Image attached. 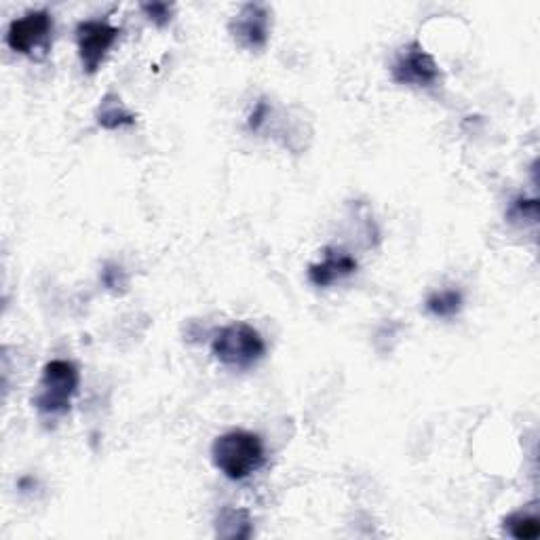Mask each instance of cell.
I'll return each mask as SVG.
<instances>
[{
	"label": "cell",
	"mask_w": 540,
	"mask_h": 540,
	"mask_svg": "<svg viewBox=\"0 0 540 540\" xmlns=\"http://www.w3.org/2000/svg\"><path fill=\"white\" fill-rule=\"evenodd\" d=\"M211 460L226 479L243 481L264 467V441L252 431H228L216 437L211 446Z\"/></svg>",
	"instance_id": "6da1fadb"
},
{
	"label": "cell",
	"mask_w": 540,
	"mask_h": 540,
	"mask_svg": "<svg viewBox=\"0 0 540 540\" xmlns=\"http://www.w3.org/2000/svg\"><path fill=\"white\" fill-rule=\"evenodd\" d=\"M81 372L68 359H51L45 363L41 380H38L32 405L38 414L60 418L72 408V399L79 393Z\"/></svg>",
	"instance_id": "7a4b0ae2"
},
{
	"label": "cell",
	"mask_w": 540,
	"mask_h": 540,
	"mask_svg": "<svg viewBox=\"0 0 540 540\" xmlns=\"http://www.w3.org/2000/svg\"><path fill=\"white\" fill-rule=\"evenodd\" d=\"M211 353L233 370H249L266 355V342L254 325L237 321L230 323L211 340Z\"/></svg>",
	"instance_id": "3957f363"
},
{
	"label": "cell",
	"mask_w": 540,
	"mask_h": 540,
	"mask_svg": "<svg viewBox=\"0 0 540 540\" xmlns=\"http://www.w3.org/2000/svg\"><path fill=\"white\" fill-rule=\"evenodd\" d=\"M76 49H79V60L85 74H95L121 38V28L112 26L106 19H85L74 30Z\"/></svg>",
	"instance_id": "277c9868"
},
{
	"label": "cell",
	"mask_w": 540,
	"mask_h": 540,
	"mask_svg": "<svg viewBox=\"0 0 540 540\" xmlns=\"http://www.w3.org/2000/svg\"><path fill=\"white\" fill-rule=\"evenodd\" d=\"M53 15L45 9L30 11L13 19L7 28V47L19 55H34L36 51H49L53 36Z\"/></svg>",
	"instance_id": "5b68a950"
},
{
	"label": "cell",
	"mask_w": 540,
	"mask_h": 540,
	"mask_svg": "<svg viewBox=\"0 0 540 540\" xmlns=\"http://www.w3.org/2000/svg\"><path fill=\"white\" fill-rule=\"evenodd\" d=\"M273 11L262 3L243 5L228 22V34L245 51H262L270 41Z\"/></svg>",
	"instance_id": "8992f818"
},
{
	"label": "cell",
	"mask_w": 540,
	"mask_h": 540,
	"mask_svg": "<svg viewBox=\"0 0 540 540\" xmlns=\"http://www.w3.org/2000/svg\"><path fill=\"white\" fill-rule=\"evenodd\" d=\"M391 79L397 85L433 87L441 81V70L435 57L418 41L405 45L391 66Z\"/></svg>",
	"instance_id": "52a82bcc"
},
{
	"label": "cell",
	"mask_w": 540,
	"mask_h": 540,
	"mask_svg": "<svg viewBox=\"0 0 540 540\" xmlns=\"http://www.w3.org/2000/svg\"><path fill=\"white\" fill-rule=\"evenodd\" d=\"M359 262L353 254L342 247H325L323 260L308 266V281L315 287H330L336 281H342L357 273Z\"/></svg>",
	"instance_id": "ba28073f"
},
{
	"label": "cell",
	"mask_w": 540,
	"mask_h": 540,
	"mask_svg": "<svg viewBox=\"0 0 540 540\" xmlns=\"http://www.w3.org/2000/svg\"><path fill=\"white\" fill-rule=\"evenodd\" d=\"M95 121L106 131H119L125 127H133L138 123V117L125 106L119 93H106L95 110Z\"/></svg>",
	"instance_id": "9c48e42d"
},
{
	"label": "cell",
	"mask_w": 540,
	"mask_h": 540,
	"mask_svg": "<svg viewBox=\"0 0 540 540\" xmlns=\"http://www.w3.org/2000/svg\"><path fill=\"white\" fill-rule=\"evenodd\" d=\"M216 536L220 538H249L254 534L252 513L241 507H222L216 515Z\"/></svg>",
	"instance_id": "30bf717a"
},
{
	"label": "cell",
	"mask_w": 540,
	"mask_h": 540,
	"mask_svg": "<svg viewBox=\"0 0 540 540\" xmlns=\"http://www.w3.org/2000/svg\"><path fill=\"white\" fill-rule=\"evenodd\" d=\"M503 528L511 538H517V540H534V538H538L540 536L538 505L532 503V505H528L524 509L511 513L509 517H505Z\"/></svg>",
	"instance_id": "8fae6325"
},
{
	"label": "cell",
	"mask_w": 540,
	"mask_h": 540,
	"mask_svg": "<svg viewBox=\"0 0 540 540\" xmlns=\"http://www.w3.org/2000/svg\"><path fill=\"white\" fill-rule=\"evenodd\" d=\"M427 311L437 317V319H450L456 317L462 306H465V296H462L460 289H441V292H433L427 302Z\"/></svg>",
	"instance_id": "7c38bea8"
},
{
	"label": "cell",
	"mask_w": 540,
	"mask_h": 540,
	"mask_svg": "<svg viewBox=\"0 0 540 540\" xmlns=\"http://www.w3.org/2000/svg\"><path fill=\"white\" fill-rule=\"evenodd\" d=\"M509 222H519V224H536L538 220V201L536 199H524L517 197L513 199L509 211H507Z\"/></svg>",
	"instance_id": "4fadbf2b"
},
{
	"label": "cell",
	"mask_w": 540,
	"mask_h": 540,
	"mask_svg": "<svg viewBox=\"0 0 540 540\" xmlns=\"http://www.w3.org/2000/svg\"><path fill=\"white\" fill-rule=\"evenodd\" d=\"M100 281L110 294H125L129 287V277L125 273V268L119 264H106L100 275Z\"/></svg>",
	"instance_id": "5bb4252c"
},
{
	"label": "cell",
	"mask_w": 540,
	"mask_h": 540,
	"mask_svg": "<svg viewBox=\"0 0 540 540\" xmlns=\"http://www.w3.org/2000/svg\"><path fill=\"white\" fill-rule=\"evenodd\" d=\"M142 13L146 15L148 22H152L157 28H165L173 19V5L169 3H142Z\"/></svg>",
	"instance_id": "9a60e30c"
},
{
	"label": "cell",
	"mask_w": 540,
	"mask_h": 540,
	"mask_svg": "<svg viewBox=\"0 0 540 540\" xmlns=\"http://www.w3.org/2000/svg\"><path fill=\"white\" fill-rule=\"evenodd\" d=\"M270 119V106H268V102L266 100H260L256 106H254V110H252V114H249V119H247V127H249V131H260L262 127H264V123Z\"/></svg>",
	"instance_id": "2e32d148"
}]
</instances>
